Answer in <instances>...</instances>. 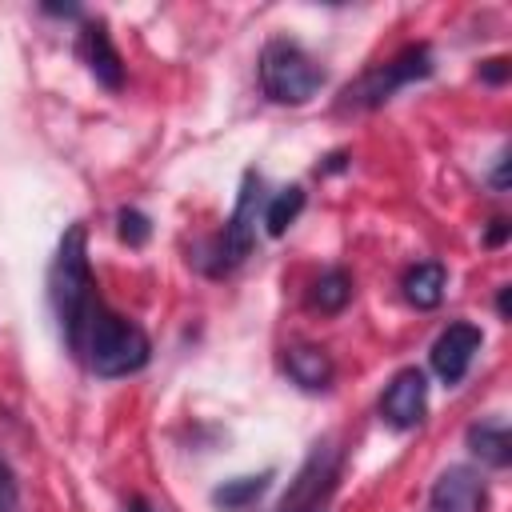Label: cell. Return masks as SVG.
Wrapping results in <instances>:
<instances>
[{
	"instance_id": "cell-1",
	"label": "cell",
	"mask_w": 512,
	"mask_h": 512,
	"mask_svg": "<svg viewBox=\"0 0 512 512\" xmlns=\"http://www.w3.org/2000/svg\"><path fill=\"white\" fill-rule=\"evenodd\" d=\"M68 352L96 376L116 380V376H132L152 360V340L140 324H132L128 316L112 312L104 300H92L88 312L64 332Z\"/></svg>"
},
{
	"instance_id": "cell-2",
	"label": "cell",
	"mask_w": 512,
	"mask_h": 512,
	"mask_svg": "<svg viewBox=\"0 0 512 512\" xmlns=\"http://www.w3.org/2000/svg\"><path fill=\"white\" fill-rule=\"evenodd\" d=\"M48 296H52L60 332H68L88 312V304L100 300L96 276H92V264H88V232H84V224H72L60 236V248H56V260H52V276H48Z\"/></svg>"
},
{
	"instance_id": "cell-3",
	"label": "cell",
	"mask_w": 512,
	"mask_h": 512,
	"mask_svg": "<svg viewBox=\"0 0 512 512\" xmlns=\"http://www.w3.org/2000/svg\"><path fill=\"white\" fill-rule=\"evenodd\" d=\"M260 88L276 104H308L324 88V68L296 44V40H268L260 52Z\"/></svg>"
},
{
	"instance_id": "cell-4",
	"label": "cell",
	"mask_w": 512,
	"mask_h": 512,
	"mask_svg": "<svg viewBox=\"0 0 512 512\" xmlns=\"http://www.w3.org/2000/svg\"><path fill=\"white\" fill-rule=\"evenodd\" d=\"M432 76V48L428 44H408L400 48L392 60L384 64H372L364 76H356L344 96H340V108H360V112H372L380 104H388L400 88L416 84V80H428Z\"/></svg>"
},
{
	"instance_id": "cell-5",
	"label": "cell",
	"mask_w": 512,
	"mask_h": 512,
	"mask_svg": "<svg viewBox=\"0 0 512 512\" xmlns=\"http://www.w3.org/2000/svg\"><path fill=\"white\" fill-rule=\"evenodd\" d=\"M264 212V196H260V176L256 172H244V184H240V196H236V208L224 224V232L212 240V264H208V276H228L232 268H240L256 244V216Z\"/></svg>"
},
{
	"instance_id": "cell-6",
	"label": "cell",
	"mask_w": 512,
	"mask_h": 512,
	"mask_svg": "<svg viewBox=\"0 0 512 512\" xmlns=\"http://www.w3.org/2000/svg\"><path fill=\"white\" fill-rule=\"evenodd\" d=\"M480 344H484V332H480L476 324H468V320L448 324V328L432 340V352H428V356H432V372H436L448 388H456V384L468 376V368H472Z\"/></svg>"
},
{
	"instance_id": "cell-7",
	"label": "cell",
	"mask_w": 512,
	"mask_h": 512,
	"mask_svg": "<svg viewBox=\"0 0 512 512\" xmlns=\"http://www.w3.org/2000/svg\"><path fill=\"white\" fill-rule=\"evenodd\" d=\"M424 412H428V376L420 368H400L380 396V420L408 432L424 420Z\"/></svg>"
},
{
	"instance_id": "cell-8",
	"label": "cell",
	"mask_w": 512,
	"mask_h": 512,
	"mask_svg": "<svg viewBox=\"0 0 512 512\" xmlns=\"http://www.w3.org/2000/svg\"><path fill=\"white\" fill-rule=\"evenodd\" d=\"M484 504H488L484 480L468 464L444 468L428 492V512H484Z\"/></svg>"
},
{
	"instance_id": "cell-9",
	"label": "cell",
	"mask_w": 512,
	"mask_h": 512,
	"mask_svg": "<svg viewBox=\"0 0 512 512\" xmlns=\"http://www.w3.org/2000/svg\"><path fill=\"white\" fill-rule=\"evenodd\" d=\"M76 48H80V60L88 64V72L104 88H112V92L124 88V64H120V52H116V44H112V36H108L104 24H84Z\"/></svg>"
},
{
	"instance_id": "cell-10",
	"label": "cell",
	"mask_w": 512,
	"mask_h": 512,
	"mask_svg": "<svg viewBox=\"0 0 512 512\" xmlns=\"http://www.w3.org/2000/svg\"><path fill=\"white\" fill-rule=\"evenodd\" d=\"M284 372L292 384H300L304 392H320L332 384L336 364L320 344H288L284 348Z\"/></svg>"
},
{
	"instance_id": "cell-11",
	"label": "cell",
	"mask_w": 512,
	"mask_h": 512,
	"mask_svg": "<svg viewBox=\"0 0 512 512\" xmlns=\"http://www.w3.org/2000/svg\"><path fill=\"white\" fill-rule=\"evenodd\" d=\"M400 288H404V300H408L412 308L428 312V308H436V304L444 300L448 272H444V264H436V260H420V264H412V268L404 272Z\"/></svg>"
},
{
	"instance_id": "cell-12",
	"label": "cell",
	"mask_w": 512,
	"mask_h": 512,
	"mask_svg": "<svg viewBox=\"0 0 512 512\" xmlns=\"http://www.w3.org/2000/svg\"><path fill=\"white\" fill-rule=\"evenodd\" d=\"M464 440H468L472 456H480L488 468H508L512 464V436H508L504 420H476Z\"/></svg>"
},
{
	"instance_id": "cell-13",
	"label": "cell",
	"mask_w": 512,
	"mask_h": 512,
	"mask_svg": "<svg viewBox=\"0 0 512 512\" xmlns=\"http://www.w3.org/2000/svg\"><path fill=\"white\" fill-rule=\"evenodd\" d=\"M348 300H352V276H348L344 268L320 272L316 284H312V292H308V304H312L316 312H328V316L340 312Z\"/></svg>"
},
{
	"instance_id": "cell-14",
	"label": "cell",
	"mask_w": 512,
	"mask_h": 512,
	"mask_svg": "<svg viewBox=\"0 0 512 512\" xmlns=\"http://www.w3.org/2000/svg\"><path fill=\"white\" fill-rule=\"evenodd\" d=\"M300 212H304V188H300V184L280 188V192L264 204V232H268V236H284V232L296 224Z\"/></svg>"
},
{
	"instance_id": "cell-15",
	"label": "cell",
	"mask_w": 512,
	"mask_h": 512,
	"mask_svg": "<svg viewBox=\"0 0 512 512\" xmlns=\"http://www.w3.org/2000/svg\"><path fill=\"white\" fill-rule=\"evenodd\" d=\"M268 480H272V472H260V476H236V480H224L216 492H212V504L216 508H224V512H240V508H248L264 488H268Z\"/></svg>"
},
{
	"instance_id": "cell-16",
	"label": "cell",
	"mask_w": 512,
	"mask_h": 512,
	"mask_svg": "<svg viewBox=\"0 0 512 512\" xmlns=\"http://www.w3.org/2000/svg\"><path fill=\"white\" fill-rule=\"evenodd\" d=\"M116 220H120V240L132 244V248H140L148 240V232H152V224H148V216L140 208H120Z\"/></svg>"
},
{
	"instance_id": "cell-17",
	"label": "cell",
	"mask_w": 512,
	"mask_h": 512,
	"mask_svg": "<svg viewBox=\"0 0 512 512\" xmlns=\"http://www.w3.org/2000/svg\"><path fill=\"white\" fill-rule=\"evenodd\" d=\"M16 504H20V484H16L12 464L0 456V512H16Z\"/></svg>"
},
{
	"instance_id": "cell-18",
	"label": "cell",
	"mask_w": 512,
	"mask_h": 512,
	"mask_svg": "<svg viewBox=\"0 0 512 512\" xmlns=\"http://www.w3.org/2000/svg\"><path fill=\"white\" fill-rule=\"evenodd\" d=\"M480 76H484L488 84H504V76H508V60H504V56L484 60V64H480Z\"/></svg>"
},
{
	"instance_id": "cell-19",
	"label": "cell",
	"mask_w": 512,
	"mask_h": 512,
	"mask_svg": "<svg viewBox=\"0 0 512 512\" xmlns=\"http://www.w3.org/2000/svg\"><path fill=\"white\" fill-rule=\"evenodd\" d=\"M492 188H496V192H504V188H508V152H500V156H496V168H492Z\"/></svg>"
},
{
	"instance_id": "cell-20",
	"label": "cell",
	"mask_w": 512,
	"mask_h": 512,
	"mask_svg": "<svg viewBox=\"0 0 512 512\" xmlns=\"http://www.w3.org/2000/svg\"><path fill=\"white\" fill-rule=\"evenodd\" d=\"M508 236V220H492V232H488V244H500Z\"/></svg>"
},
{
	"instance_id": "cell-21",
	"label": "cell",
	"mask_w": 512,
	"mask_h": 512,
	"mask_svg": "<svg viewBox=\"0 0 512 512\" xmlns=\"http://www.w3.org/2000/svg\"><path fill=\"white\" fill-rule=\"evenodd\" d=\"M128 512H156V508H152L144 496H132V500H128Z\"/></svg>"
},
{
	"instance_id": "cell-22",
	"label": "cell",
	"mask_w": 512,
	"mask_h": 512,
	"mask_svg": "<svg viewBox=\"0 0 512 512\" xmlns=\"http://www.w3.org/2000/svg\"><path fill=\"white\" fill-rule=\"evenodd\" d=\"M508 292H512V288L504 284V288H500V296H496V312H500V316H508Z\"/></svg>"
},
{
	"instance_id": "cell-23",
	"label": "cell",
	"mask_w": 512,
	"mask_h": 512,
	"mask_svg": "<svg viewBox=\"0 0 512 512\" xmlns=\"http://www.w3.org/2000/svg\"><path fill=\"white\" fill-rule=\"evenodd\" d=\"M276 512H328V508H296V504H280Z\"/></svg>"
}]
</instances>
